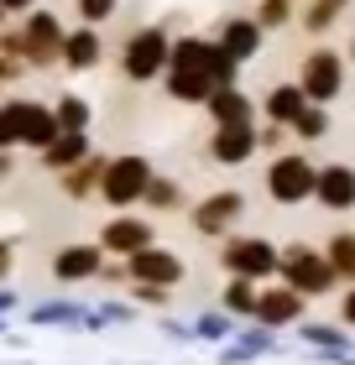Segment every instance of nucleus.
<instances>
[{"label": "nucleus", "mask_w": 355, "mask_h": 365, "mask_svg": "<svg viewBox=\"0 0 355 365\" xmlns=\"http://www.w3.org/2000/svg\"><path fill=\"white\" fill-rule=\"evenodd\" d=\"M303 339H309V344H324V350L345 344V334H340V329H329V324H309V329H303Z\"/></svg>", "instance_id": "7c9ffc66"}, {"label": "nucleus", "mask_w": 355, "mask_h": 365, "mask_svg": "<svg viewBox=\"0 0 355 365\" xmlns=\"http://www.w3.org/2000/svg\"><path fill=\"white\" fill-rule=\"evenodd\" d=\"M31 319H42V324H63V319H79V308H63V303H53V308H37Z\"/></svg>", "instance_id": "473e14b6"}, {"label": "nucleus", "mask_w": 355, "mask_h": 365, "mask_svg": "<svg viewBox=\"0 0 355 365\" xmlns=\"http://www.w3.org/2000/svg\"><path fill=\"white\" fill-rule=\"evenodd\" d=\"M324 6H334V11H340V6H345V0H324Z\"/></svg>", "instance_id": "ea45409f"}, {"label": "nucleus", "mask_w": 355, "mask_h": 365, "mask_svg": "<svg viewBox=\"0 0 355 365\" xmlns=\"http://www.w3.org/2000/svg\"><path fill=\"white\" fill-rule=\"evenodd\" d=\"M141 198H146L151 209H178V198H183V193H178V182H167V178H157V173H151Z\"/></svg>", "instance_id": "cd10ccee"}, {"label": "nucleus", "mask_w": 355, "mask_h": 365, "mask_svg": "<svg viewBox=\"0 0 355 365\" xmlns=\"http://www.w3.org/2000/svg\"><path fill=\"white\" fill-rule=\"evenodd\" d=\"M141 245H151V220H131V214H121V220H105V230H99V251L131 256V251H141Z\"/></svg>", "instance_id": "f8f14e48"}, {"label": "nucleus", "mask_w": 355, "mask_h": 365, "mask_svg": "<svg viewBox=\"0 0 355 365\" xmlns=\"http://www.w3.org/2000/svg\"><path fill=\"white\" fill-rule=\"evenodd\" d=\"M219 261H225L230 277H251V282H256V277H272L277 272V245L261 240V235H235V240H225Z\"/></svg>", "instance_id": "39448f33"}, {"label": "nucleus", "mask_w": 355, "mask_h": 365, "mask_svg": "<svg viewBox=\"0 0 355 365\" xmlns=\"http://www.w3.org/2000/svg\"><path fill=\"white\" fill-rule=\"evenodd\" d=\"M303 105H309V99H303L298 84H277L272 94H266V120H272V125H293Z\"/></svg>", "instance_id": "4be33fe9"}, {"label": "nucleus", "mask_w": 355, "mask_h": 365, "mask_svg": "<svg viewBox=\"0 0 355 365\" xmlns=\"http://www.w3.org/2000/svg\"><path fill=\"white\" fill-rule=\"evenodd\" d=\"M0 178H11V152H0Z\"/></svg>", "instance_id": "58836bf2"}, {"label": "nucleus", "mask_w": 355, "mask_h": 365, "mask_svg": "<svg viewBox=\"0 0 355 365\" xmlns=\"http://www.w3.org/2000/svg\"><path fill=\"white\" fill-rule=\"evenodd\" d=\"M37 0H0V11H31Z\"/></svg>", "instance_id": "e433bc0d"}, {"label": "nucleus", "mask_w": 355, "mask_h": 365, "mask_svg": "<svg viewBox=\"0 0 355 365\" xmlns=\"http://www.w3.org/2000/svg\"><path fill=\"white\" fill-rule=\"evenodd\" d=\"M204 105H209V115H214V125H241V120H251V99L235 89V84H219Z\"/></svg>", "instance_id": "412c9836"}, {"label": "nucleus", "mask_w": 355, "mask_h": 365, "mask_svg": "<svg viewBox=\"0 0 355 365\" xmlns=\"http://www.w3.org/2000/svg\"><path fill=\"white\" fill-rule=\"evenodd\" d=\"M21 42H26V58L37 63H58V47H63V26H58V16H47V11H26V21H21Z\"/></svg>", "instance_id": "6e6552de"}, {"label": "nucleus", "mask_w": 355, "mask_h": 365, "mask_svg": "<svg viewBox=\"0 0 355 365\" xmlns=\"http://www.w3.org/2000/svg\"><path fill=\"white\" fill-rule=\"evenodd\" d=\"M241 214H246V193L241 188H219V193H209V198L194 204V230L199 235H225Z\"/></svg>", "instance_id": "0eeeda50"}, {"label": "nucleus", "mask_w": 355, "mask_h": 365, "mask_svg": "<svg viewBox=\"0 0 355 365\" xmlns=\"http://www.w3.org/2000/svg\"><path fill=\"white\" fill-rule=\"evenodd\" d=\"M115 6L121 0H79V16H84V26H105L115 16Z\"/></svg>", "instance_id": "c85d7f7f"}, {"label": "nucleus", "mask_w": 355, "mask_h": 365, "mask_svg": "<svg viewBox=\"0 0 355 365\" xmlns=\"http://www.w3.org/2000/svg\"><path fill=\"white\" fill-rule=\"evenodd\" d=\"M334 16H340L334 6H324V0H314V6H309V16H303V26H309V31H324V26L334 21Z\"/></svg>", "instance_id": "2f4dec72"}, {"label": "nucleus", "mask_w": 355, "mask_h": 365, "mask_svg": "<svg viewBox=\"0 0 355 365\" xmlns=\"http://www.w3.org/2000/svg\"><path fill=\"white\" fill-rule=\"evenodd\" d=\"M146 178H151V162L146 157H136V152L110 157L105 162V178H99V198H105L110 209H131L146 193Z\"/></svg>", "instance_id": "f03ea898"}, {"label": "nucleus", "mask_w": 355, "mask_h": 365, "mask_svg": "<svg viewBox=\"0 0 355 365\" xmlns=\"http://www.w3.org/2000/svg\"><path fill=\"white\" fill-rule=\"evenodd\" d=\"M219 47H225L235 63L256 58V47H261V26L251 21V16H230V21L219 26Z\"/></svg>", "instance_id": "dca6fc26"}, {"label": "nucleus", "mask_w": 355, "mask_h": 365, "mask_svg": "<svg viewBox=\"0 0 355 365\" xmlns=\"http://www.w3.org/2000/svg\"><path fill=\"white\" fill-rule=\"evenodd\" d=\"M21 115H26V99H6L0 105V152L21 146Z\"/></svg>", "instance_id": "b1692460"}, {"label": "nucleus", "mask_w": 355, "mask_h": 365, "mask_svg": "<svg viewBox=\"0 0 355 365\" xmlns=\"http://www.w3.org/2000/svg\"><path fill=\"white\" fill-rule=\"evenodd\" d=\"M99 272H105V251H99V245H63L53 256V277L58 282H89Z\"/></svg>", "instance_id": "ddd939ff"}, {"label": "nucleus", "mask_w": 355, "mask_h": 365, "mask_svg": "<svg viewBox=\"0 0 355 365\" xmlns=\"http://www.w3.org/2000/svg\"><path fill=\"white\" fill-rule=\"evenodd\" d=\"M277 272H282L287 287L303 292V297H319V292H329V287H334V267H329V256L309 251V245H287V251H277Z\"/></svg>", "instance_id": "f257e3e1"}, {"label": "nucleus", "mask_w": 355, "mask_h": 365, "mask_svg": "<svg viewBox=\"0 0 355 365\" xmlns=\"http://www.w3.org/2000/svg\"><path fill=\"white\" fill-rule=\"evenodd\" d=\"M105 162H110V157H79L74 168H63V193H69V198H89V193H99Z\"/></svg>", "instance_id": "6ab92c4d"}, {"label": "nucleus", "mask_w": 355, "mask_h": 365, "mask_svg": "<svg viewBox=\"0 0 355 365\" xmlns=\"http://www.w3.org/2000/svg\"><path fill=\"white\" fill-rule=\"evenodd\" d=\"M256 319H261L266 329L298 324V319H303V292H293L287 282H282V287H272V292H256Z\"/></svg>", "instance_id": "4468645a"}, {"label": "nucleus", "mask_w": 355, "mask_h": 365, "mask_svg": "<svg viewBox=\"0 0 355 365\" xmlns=\"http://www.w3.org/2000/svg\"><path fill=\"white\" fill-rule=\"evenodd\" d=\"M53 120H58V130H89V105L79 94H63L53 105Z\"/></svg>", "instance_id": "393cba45"}, {"label": "nucleus", "mask_w": 355, "mask_h": 365, "mask_svg": "<svg viewBox=\"0 0 355 365\" xmlns=\"http://www.w3.org/2000/svg\"><path fill=\"white\" fill-rule=\"evenodd\" d=\"M167 94H173L178 105H204L214 94V78L199 73V68H167Z\"/></svg>", "instance_id": "a211bd4d"}, {"label": "nucleus", "mask_w": 355, "mask_h": 365, "mask_svg": "<svg viewBox=\"0 0 355 365\" xmlns=\"http://www.w3.org/2000/svg\"><path fill=\"white\" fill-rule=\"evenodd\" d=\"M131 282H157V287H173L183 282V261L173 251H162V245H141V251H131V267H126Z\"/></svg>", "instance_id": "1a4fd4ad"}, {"label": "nucleus", "mask_w": 355, "mask_h": 365, "mask_svg": "<svg viewBox=\"0 0 355 365\" xmlns=\"http://www.w3.org/2000/svg\"><path fill=\"white\" fill-rule=\"evenodd\" d=\"M16 73H21V63H16V58H0V84H11Z\"/></svg>", "instance_id": "72a5a7b5"}, {"label": "nucleus", "mask_w": 355, "mask_h": 365, "mask_svg": "<svg viewBox=\"0 0 355 365\" xmlns=\"http://www.w3.org/2000/svg\"><path fill=\"white\" fill-rule=\"evenodd\" d=\"M287 16H293V11H287V0H261V11L251 16V21L266 31V26H287Z\"/></svg>", "instance_id": "c756f323"}, {"label": "nucleus", "mask_w": 355, "mask_h": 365, "mask_svg": "<svg viewBox=\"0 0 355 365\" xmlns=\"http://www.w3.org/2000/svg\"><path fill=\"white\" fill-rule=\"evenodd\" d=\"M121 73L131 84H151L157 73H167V31L162 26H141L136 37L121 47Z\"/></svg>", "instance_id": "7ed1b4c3"}, {"label": "nucleus", "mask_w": 355, "mask_h": 365, "mask_svg": "<svg viewBox=\"0 0 355 365\" xmlns=\"http://www.w3.org/2000/svg\"><path fill=\"white\" fill-rule=\"evenodd\" d=\"M199 334H225V319H199Z\"/></svg>", "instance_id": "c9c22d12"}, {"label": "nucleus", "mask_w": 355, "mask_h": 365, "mask_svg": "<svg viewBox=\"0 0 355 365\" xmlns=\"http://www.w3.org/2000/svg\"><path fill=\"white\" fill-rule=\"evenodd\" d=\"M314 198H319L324 209H334V214L355 209V168H345V162L319 168V173H314Z\"/></svg>", "instance_id": "9b49d317"}, {"label": "nucleus", "mask_w": 355, "mask_h": 365, "mask_svg": "<svg viewBox=\"0 0 355 365\" xmlns=\"http://www.w3.org/2000/svg\"><path fill=\"white\" fill-rule=\"evenodd\" d=\"M6 272H11V245L0 240V277H6Z\"/></svg>", "instance_id": "4c0bfd02"}, {"label": "nucleus", "mask_w": 355, "mask_h": 365, "mask_svg": "<svg viewBox=\"0 0 355 365\" xmlns=\"http://www.w3.org/2000/svg\"><path fill=\"white\" fill-rule=\"evenodd\" d=\"M99 53H105V42H99V31L94 26H74V31H63V47H58V63H69L74 73L84 68H94Z\"/></svg>", "instance_id": "2eb2a0df"}, {"label": "nucleus", "mask_w": 355, "mask_h": 365, "mask_svg": "<svg viewBox=\"0 0 355 365\" xmlns=\"http://www.w3.org/2000/svg\"><path fill=\"white\" fill-rule=\"evenodd\" d=\"M287 130H293L298 141H324V136H329V110H324V105H303L298 120L287 125Z\"/></svg>", "instance_id": "5701e85b"}, {"label": "nucleus", "mask_w": 355, "mask_h": 365, "mask_svg": "<svg viewBox=\"0 0 355 365\" xmlns=\"http://www.w3.org/2000/svg\"><path fill=\"white\" fill-rule=\"evenodd\" d=\"M324 256H329L334 277H350V272H355V235H334Z\"/></svg>", "instance_id": "bb28decb"}, {"label": "nucleus", "mask_w": 355, "mask_h": 365, "mask_svg": "<svg viewBox=\"0 0 355 365\" xmlns=\"http://www.w3.org/2000/svg\"><path fill=\"white\" fill-rule=\"evenodd\" d=\"M209 157L219 168H241V162L256 157V125L241 120V125H214V141H209Z\"/></svg>", "instance_id": "9d476101"}, {"label": "nucleus", "mask_w": 355, "mask_h": 365, "mask_svg": "<svg viewBox=\"0 0 355 365\" xmlns=\"http://www.w3.org/2000/svg\"><path fill=\"white\" fill-rule=\"evenodd\" d=\"M314 162L309 157H298V152H287L277 157L272 168H266V193L277 198V204H303V198H314Z\"/></svg>", "instance_id": "423d86ee"}, {"label": "nucleus", "mask_w": 355, "mask_h": 365, "mask_svg": "<svg viewBox=\"0 0 355 365\" xmlns=\"http://www.w3.org/2000/svg\"><path fill=\"white\" fill-rule=\"evenodd\" d=\"M340 319H345V324H355V287L345 292V303H340Z\"/></svg>", "instance_id": "f704fd0d"}, {"label": "nucleus", "mask_w": 355, "mask_h": 365, "mask_svg": "<svg viewBox=\"0 0 355 365\" xmlns=\"http://www.w3.org/2000/svg\"><path fill=\"white\" fill-rule=\"evenodd\" d=\"M58 136V120H53V105H37V99H26V115H21V146L31 152H42L47 141Z\"/></svg>", "instance_id": "aec40b11"}, {"label": "nucleus", "mask_w": 355, "mask_h": 365, "mask_svg": "<svg viewBox=\"0 0 355 365\" xmlns=\"http://www.w3.org/2000/svg\"><path fill=\"white\" fill-rule=\"evenodd\" d=\"M225 308H230V313H256V282H251V277H230Z\"/></svg>", "instance_id": "a878e982"}, {"label": "nucleus", "mask_w": 355, "mask_h": 365, "mask_svg": "<svg viewBox=\"0 0 355 365\" xmlns=\"http://www.w3.org/2000/svg\"><path fill=\"white\" fill-rule=\"evenodd\" d=\"M298 89H303L309 105H329V99L345 89V58L329 53V47L309 53V58H303V68H298Z\"/></svg>", "instance_id": "20e7f679"}, {"label": "nucleus", "mask_w": 355, "mask_h": 365, "mask_svg": "<svg viewBox=\"0 0 355 365\" xmlns=\"http://www.w3.org/2000/svg\"><path fill=\"white\" fill-rule=\"evenodd\" d=\"M79 157H89V136H84V130H58V136L42 146V168H53V173L74 168Z\"/></svg>", "instance_id": "f3484780"}]
</instances>
